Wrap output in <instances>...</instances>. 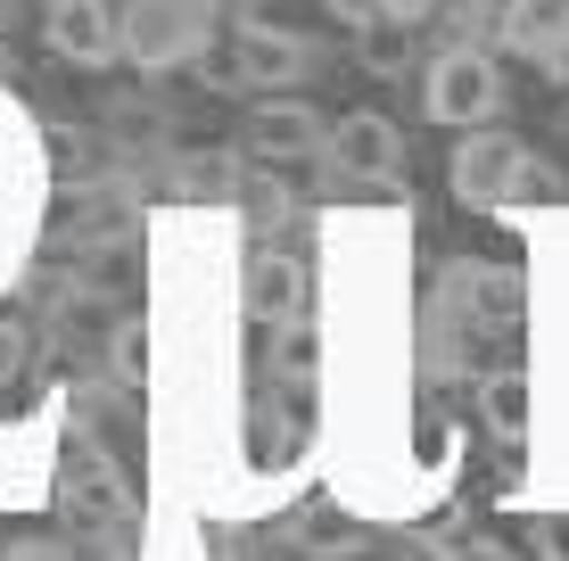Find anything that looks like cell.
Instances as JSON below:
<instances>
[{"instance_id": "ba28073f", "label": "cell", "mask_w": 569, "mask_h": 561, "mask_svg": "<svg viewBox=\"0 0 569 561\" xmlns=\"http://www.w3.org/2000/svg\"><path fill=\"white\" fill-rule=\"evenodd\" d=\"M528 413H537V380L528 372H487L479 380V421L496 438H528Z\"/></svg>"}, {"instance_id": "9a60e30c", "label": "cell", "mask_w": 569, "mask_h": 561, "mask_svg": "<svg viewBox=\"0 0 569 561\" xmlns=\"http://www.w3.org/2000/svg\"><path fill=\"white\" fill-rule=\"evenodd\" d=\"M446 561H512V553H503V545H455Z\"/></svg>"}, {"instance_id": "2e32d148", "label": "cell", "mask_w": 569, "mask_h": 561, "mask_svg": "<svg viewBox=\"0 0 569 561\" xmlns=\"http://www.w3.org/2000/svg\"><path fill=\"white\" fill-rule=\"evenodd\" d=\"M330 9H347V17H356V26H363V17H371V0H330Z\"/></svg>"}, {"instance_id": "ac0fdd59", "label": "cell", "mask_w": 569, "mask_h": 561, "mask_svg": "<svg viewBox=\"0 0 569 561\" xmlns=\"http://www.w3.org/2000/svg\"><path fill=\"white\" fill-rule=\"evenodd\" d=\"M0 17H9V0H0Z\"/></svg>"}, {"instance_id": "e0dca14e", "label": "cell", "mask_w": 569, "mask_h": 561, "mask_svg": "<svg viewBox=\"0 0 569 561\" xmlns=\"http://www.w3.org/2000/svg\"><path fill=\"white\" fill-rule=\"evenodd\" d=\"M405 561H446V553H438V545H413V553H405Z\"/></svg>"}, {"instance_id": "8fae6325", "label": "cell", "mask_w": 569, "mask_h": 561, "mask_svg": "<svg viewBox=\"0 0 569 561\" xmlns=\"http://www.w3.org/2000/svg\"><path fill=\"white\" fill-rule=\"evenodd\" d=\"M298 537H306L313 553H356V545H363V520H347V512H313Z\"/></svg>"}, {"instance_id": "52a82bcc", "label": "cell", "mask_w": 569, "mask_h": 561, "mask_svg": "<svg viewBox=\"0 0 569 561\" xmlns=\"http://www.w3.org/2000/svg\"><path fill=\"white\" fill-rule=\"evenodd\" d=\"M322 132L330 124L313 108H298V100H264L257 116H248V149H257V158H313Z\"/></svg>"}, {"instance_id": "5b68a950", "label": "cell", "mask_w": 569, "mask_h": 561, "mask_svg": "<svg viewBox=\"0 0 569 561\" xmlns=\"http://www.w3.org/2000/svg\"><path fill=\"white\" fill-rule=\"evenodd\" d=\"M322 149L339 158V173H363V182H388V173L405 166V141H397V124L388 116H347L339 132H322Z\"/></svg>"}, {"instance_id": "6da1fadb", "label": "cell", "mask_w": 569, "mask_h": 561, "mask_svg": "<svg viewBox=\"0 0 569 561\" xmlns=\"http://www.w3.org/2000/svg\"><path fill=\"white\" fill-rule=\"evenodd\" d=\"M496 108H503V74H496V58H487V50L455 42L438 67H429V116H438V124L470 132V124H487Z\"/></svg>"}, {"instance_id": "5bb4252c", "label": "cell", "mask_w": 569, "mask_h": 561, "mask_svg": "<svg viewBox=\"0 0 569 561\" xmlns=\"http://www.w3.org/2000/svg\"><path fill=\"white\" fill-rule=\"evenodd\" d=\"M371 9H380V17H405V26H413V17H429L438 0H371Z\"/></svg>"}, {"instance_id": "4fadbf2b", "label": "cell", "mask_w": 569, "mask_h": 561, "mask_svg": "<svg viewBox=\"0 0 569 561\" xmlns=\"http://www.w3.org/2000/svg\"><path fill=\"white\" fill-rule=\"evenodd\" d=\"M455 26H462V42H470V50H487V42H496V9H487V0H462V17H455Z\"/></svg>"}, {"instance_id": "9c48e42d", "label": "cell", "mask_w": 569, "mask_h": 561, "mask_svg": "<svg viewBox=\"0 0 569 561\" xmlns=\"http://www.w3.org/2000/svg\"><path fill=\"white\" fill-rule=\"evenodd\" d=\"M298 298H306L298 264H289V257H257V273H248V314H257V322H289Z\"/></svg>"}, {"instance_id": "7c38bea8", "label": "cell", "mask_w": 569, "mask_h": 561, "mask_svg": "<svg viewBox=\"0 0 569 561\" xmlns=\"http://www.w3.org/2000/svg\"><path fill=\"white\" fill-rule=\"evenodd\" d=\"M108 355H116V380H141V363H149V331H132V322H124Z\"/></svg>"}, {"instance_id": "7a4b0ae2", "label": "cell", "mask_w": 569, "mask_h": 561, "mask_svg": "<svg viewBox=\"0 0 569 561\" xmlns=\"http://www.w3.org/2000/svg\"><path fill=\"white\" fill-rule=\"evenodd\" d=\"M520 182H528V149L512 132H470L455 149V199L462 207H496V199H512Z\"/></svg>"}, {"instance_id": "30bf717a", "label": "cell", "mask_w": 569, "mask_h": 561, "mask_svg": "<svg viewBox=\"0 0 569 561\" xmlns=\"http://www.w3.org/2000/svg\"><path fill=\"white\" fill-rule=\"evenodd\" d=\"M356 33H363L356 58H363L371 74H405V67H413V26H405V17H380V9H371Z\"/></svg>"}, {"instance_id": "8992f818", "label": "cell", "mask_w": 569, "mask_h": 561, "mask_svg": "<svg viewBox=\"0 0 569 561\" xmlns=\"http://www.w3.org/2000/svg\"><path fill=\"white\" fill-rule=\"evenodd\" d=\"M240 74H248L257 91H289V83H306V74H313L306 33H289V26H248V33H240Z\"/></svg>"}, {"instance_id": "277c9868", "label": "cell", "mask_w": 569, "mask_h": 561, "mask_svg": "<svg viewBox=\"0 0 569 561\" xmlns=\"http://www.w3.org/2000/svg\"><path fill=\"white\" fill-rule=\"evenodd\" d=\"M42 33L58 58H74V67H108L116 58V17L108 0H50L42 9Z\"/></svg>"}, {"instance_id": "3957f363", "label": "cell", "mask_w": 569, "mask_h": 561, "mask_svg": "<svg viewBox=\"0 0 569 561\" xmlns=\"http://www.w3.org/2000/svg\"><path fill=\"white\" fill-rule=\"evenodd\" d=\"M496 42L537 58V67H561L569 58V0H503L496 9Z\"/></svg>"}]
</instances>
